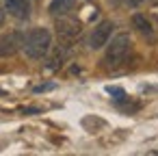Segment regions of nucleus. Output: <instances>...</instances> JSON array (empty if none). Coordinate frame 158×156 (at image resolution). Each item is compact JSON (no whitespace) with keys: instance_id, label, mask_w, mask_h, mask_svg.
Instances as JSON below:
<instances>
[{"instance_id":"1","label":"nucleus","mask_w":158,"mask_h":156,"mask_svg":"<svg viewBox=\"0 0 158 156\" xmlns=\"http://www.w3.org/2000/svg\"><path fill=\"white\" fill-rule=\"evenodd\" d=\"M50 44H52L50 31H46V28H35V31H31V33L24 37L22 48H24L26 57H31V59H44V57L48 54V50H50Z\"/></svg>"},{"instance_id":"2","label":"nucleus","mask_w":158,"mask_h":156,"mask_svg":"<svg viewBox=\"0 0 158 156\" xmlns=\"http://www.w3.org/2000/svg\"><path fill=\"white\" fill-rule=\"evenodd\" d=\"M130 48H132L130 35L119 33L117 37H113V41H108V48H106V54H104V65L106 67H119L128 59Z\"/></svg>"},{"instance_id":"3","label":"nucleus","mask_w":158,"mask_h":156,"mask_svg":"<svg viewBox=\"0 0 158 156\" xmlns=\"http://www.w3.org/2000/svg\"><path fill=\"white\" fill-rule=\"evenodd\" d=\"M80 31H82L80 22H78V20H72V18H63V20H59V24H56V35H59V41H61L63 46H69V44L80 35Z\"/></svg>"},{"instance_id":"4","label":"nucleus","mask_w":158,"mask_h":156,"mask_svg":"<svg viewBox=\"0 0 158 156\" xmlns=\"http://www.w3.org/2000/svg\"><path fill=\"white\" fill-rule=\"evenodd\" d=\"M24 44V35L20 31H9L5 35H0V59L13 57Z\"/></svg>"},{"instance_id":"5","label":"nucleus","mask_w":158,"mask_h":156,"mask_svg":"<svg viewBox=\"0 0 158 156\" xmlns=\"http://www.w3.org/2000/svg\"><path fill=\"white\" fill-rule=\"evenodd\" d=\"M110 33H113V22H108V20L100 22V24H98V26L91 31V35H89V46H91L93 50L102 48L104 44H108Z\"/></svg>"},{"instance_id":"6","label":"nucleus","mask_w":158,"mask_h":156,"mask_svg":"<svg viewBox=\"0 0 158 156\" xmlns=\"http://www.w3.org/2000/svg\"><path fill=\"white\" fill-rule=\"evenodd\" d=\"M5 9L18 20H26L31 15V2L28 0H5Z\"/></svg>"},{"instance_id":"7","label":"nucleus","mask_w":158,"mask_h":156,"mask_svg":"<svg viewBox=\"0 0 158 156\" xmlns=\"http://www.w3.org/2000/svg\"><path fill=\"white\" fill-rule=\"evenodd\" d=\"M65 57H67V46H56L54 48V52H52V57H50V61H48V70H61V65H63V61H65Z\"/></svg>"},{"instance_id":"8","label":"nucleus","mask_w":158,"mask_h":156,"mask_svg":"<svg viewBox=\"0 0 158 156\" xmlns=\"http://www.w3.org/2000/svg\"><path fill=\"white\" fill-rule=\"evenodd\" d=\"M76 5V0H52L50 5V13L52 15H67Z\"/></svg>"},{"instance_id":"9","label":"nucleus","mask_w":158,"mask_h":156,"mask_svg":"<svg viewBox=\"0 0 158 156\" xmlns=\"http://www.w3.org/2000/svg\"><path fill=\"white\" fill-rule=\"evenodd\" d=\"M132 24H134V28H136L141 35L154 37V26H152V22H149L145 15H134V18H132Z\"/></svg>"},{"instance_id":"10","label":"nucleus","mask_w":158,"mask_h":156,"mask_svg":"<svg viewBox=\"0 0 158 156\" xmlns=\"http://www.w3.org/2000/svg\"><path fill=\"white\" fill-rule=\"evenodd\" d=\"M108 93H113L117 100H126V91L119 89V87H108Z\"/></svg>"},{"instance_id":"11","label":"nucleus","mask_w":158,"mask_h":156,"mask_svg":"<svg viewBox=\"0 0 158 156\" xmlns=\"http://www.w3.org/2000/svg\"><path fill=\"white\" fill-rule=\"evenodd\" d=\"M54 85H41V87H35V93H41V91H48V89H52Z\"/></svg>"},{"instance_id":"12","label":"nucleus","mask_w":158,"mask_h":156,"mask_svg":"<svg viewBox=\"0 0 158 156\" xmlns=\"http://www.w3.org/2000/svg\"><path fill=\"white\" fill-rule=\"evenodd\" d=\"M143 2H147V0H128L130 7H139V5H143Z\"/></svg>"}]
</instances>
